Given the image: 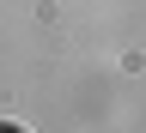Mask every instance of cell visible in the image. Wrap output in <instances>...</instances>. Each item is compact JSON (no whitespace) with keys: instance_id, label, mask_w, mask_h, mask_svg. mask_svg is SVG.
<instances>
[{"instance_id":"6da1fadb","label":"cell","mask_w":146,"mask_h":133,"mask_svg":"<svg viewBox=\"0 0 146 133\" xmlns=\"http://www.w3.org/2000/svg\"><path fill=\"white\" fill-rule=\"evenodd\" d=\"M6 133H18V127H6Z\"/></svg>"}]
</instances>
